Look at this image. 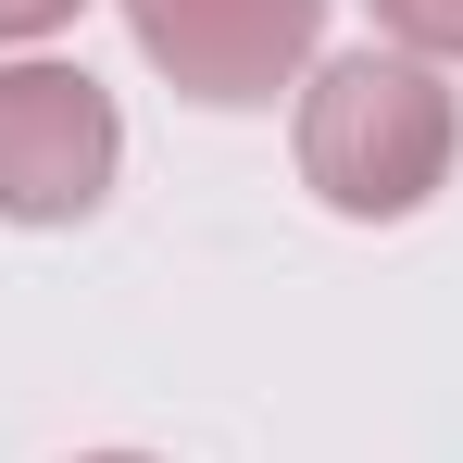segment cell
<instances>
[{"instance_id": "1", "label": "cell", "mask_w": 463, "mask_h": 463, "mask_svg": "<svg viewBox=\"0 0 463 463\" xmlns=\"http://www.w3.org/2000/svg\"><path fill=\"white\" fill-rule=\"evenodd\" d=\"M463 163V100L413 51H338L301 76V188L338 226H401L451 188Z\"/></svg>"}, {"instance_id": "2", "label": "cell", "mask_w": 463, "mask_h": 463, "mask_svg": "<svg viewBox=\"0 0 463 463\" xmlns=\"http://www.w3.org/2000/svg\"><path fill=\"white\" fill-rule=\"evenodd\" d=\"M126 175V113L88 63H0V226H88Z\"/></svg>"}, {"instance_id": "3", "label": "cell", "mask_w": 463, "mask_h": 463, "mask_svg": "<svg viewBox=\"0 0 463 463\" xmlns=\"http://www.w3.org/2000/svg\"><path fill=\"white\" fill-rule=\"evenodd\" d=\"M126 38L175 100L263 113L276 88L326 63V0H126Z\"/></svg>"}, {"instance_id": "4", "label": "cell", "mask_w": 463, "mask_h": 463, "mask_svg": "<svg viewBox=\"0 0 463 463\" xmlns=\"http://www.w3.org/2000/svg\"><path fill=\"white\" fill-rule=\"evenodd\" d=\"M376 38L413 63H463V0H376Z\"/></svg>"}, {"instance_id": "5", "label": "cell", "mask_w": 463, "mask_h": 463, "mask_svg": "<svg viewBox=\"0 0 463 463\" xmlns=\"http://www.w3.org/2000/svg\"><path fill=\"white\" fill-rule=\"evenodd\" d=\"M51 25H76V0H0V51H38Z\"/></svg>"}, {"instance_id": "6", "label": "cell", "mask_w": 463, "mask_h": 463, "mask_svg": "<svg viewBox=\"0 0 463 463\" xmlns=\"http://www.w3.org/2000/svg\"><path fill=\"white\" fill-rule=\"evenodd\" d=\"M76 463H151V451H76Z\"/></svg>"}]
</instances>
